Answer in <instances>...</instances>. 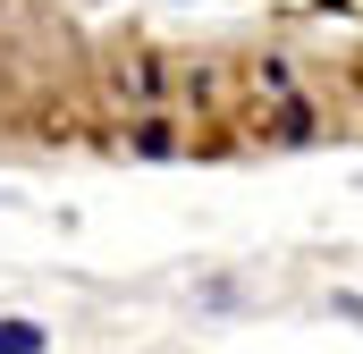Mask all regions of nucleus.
<instances>
[{
  "label": "nucleus",
  "mask_w": 363,
  "mask_h": 354,
  "mask_svg": "<svg viewBox=\"0 0 363 354\" xmlns=\"http://www.w3.org/2000/svg\"><path fill=\"white\" fill-rule=\"evenodd\" d=\"M135 152H144V161H169V152H178L169 118H144V127H135Z\"/></svg>",
  "instance_id": "obj_2"
},
{
  "label": "nucleus",
  "mask_w": 363,
  "mask_h": 354,
  "mask_svg": "<svg viewBox=\"0 0 363 354\" xmlns=\"http://www.w3.org/2000/svg\"><path fill=\"white\" fill-rule=\"evenodd\" d=\"M43 346H51L43 321H0V354H43Z\"/></svg>",
  "instance_id": "obj_1"
},
{
  "label": "nucleus",
  "mask_w": 363,
  "mask_h": 354,
  "mask_svg": "<svg viewBox=\"0 0 363 354\" xmlns=\"http://www.w3.org/2000/svg\"><path fill=\"white\" fill-rule=\"evenodd\" d=\"M279 135H287V144H313V101H296V93H287V110H279Z\"/></svg>",
  "instance_id": "obj_3"
}]
</instances>
